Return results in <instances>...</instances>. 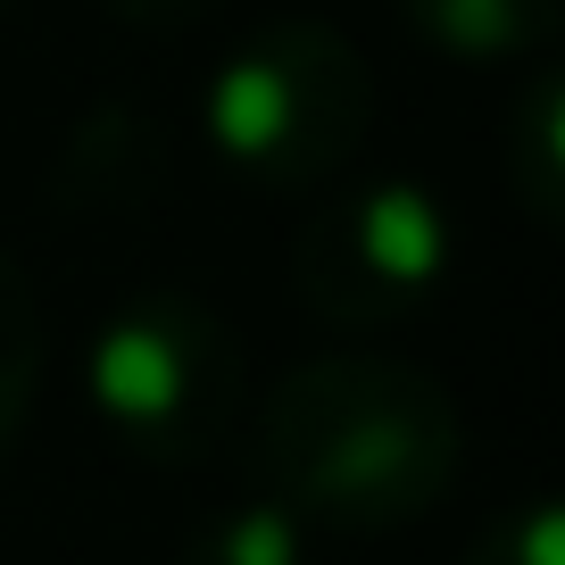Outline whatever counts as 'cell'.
<instances>
[{"label": "cell", "instance_id": "obj_1", "mask_svg": "<svg viewBox=\"0 0 565 565\" xmlns=\"http://www.w3.org/2000/svg\"><path fill=\"white\" fill-rule=\"evenodd\" d=\"M466 458V424L441 374L383 350H333L282 374L258 416V466L282 508L333 532H399L441 508Z\"/></svg>", "mask_w": 565, "mask_h": 565}, {"label": "cell", "instance_id": "obj_2", "mask_svg": "<svg viewBox=\"0 0 565 565\" xmlns=\"http://www.w3.org/2000/svg\"><path fill=\"white\" fill-rule=\"evenodd\" d=\"M84 391L125 449L192 466L242 416V341L192 291H134L92 324Z\"/></svg>", "mask_w": 565, "mask_h": 565}, {"label": "cell", "instance_id": "obj_3", "mask_svg": "<svg viewBox=\"0 0 565 565\" xmlns=\"http://www.w3.org/2000/svg\"><path fill=\"white\" fill-rule=\"evenodd\" d=\"M374 125V75L333 25H266L233 42L209 75V141L216 159L258 183H317L350 167Z\"/></svg>", "mask_w": 565, "mask_h": 565}, {"label": "cell", "instance_id": "obj_4", "mask_svg": "<svg viewBox=\"0 0 565 565\" xmlns=\"http://www.w3.org/2000/svg\"><path fill=\"white\" fill-rule=\"evenodd\" d=\"M449 275V209L407 175H374L308 216L291 249V291L317 324L366 333L407 308H424Z\"/></svg>", "mask_w": 565, "mask_h": 565}, {"label": "cell", "instance_id": "obj_5", "mask_svg": "<svg viewBox=\"0 0 565 565\" xmlns=\"http://www.w3.org/2000/svg\"><path fill=\"white\" fill-rule=\"evenodd\" d=\"M557 9L565 0H407L424 42H441L458 58H515V51H541L557 34Z\"/></svg>", "mask_w": 565, "mask_h": 565}, {"label": "cell", "instance_id": "obj_6", "mask_svg": "<svg viewBox=\"0 0 565 565\" xmlns=\"http://www.w3.org/2000/svg\"><path fill=\"white\" fill-rule=\"evenodd\" d=\"M183 565H308V515L282 508L275 491L209 515L183 548Z\"/></svg>", "mask_w": 565, "mask_h": 565}, {"label": "cell", "instance_id": "obj_7", "mask_svg": "<svg viewBox=\"0 0 565 565\" xmlns=\"http://www.w3.org/2000/svg\"><path fill=\"white\" fill-rule=\"evenodd\" d=\"M34 391H42V308H34V282L18 275V258L0 249V449L25 424Z\"/></svg>", "mask_w": 565, "mask_h": 565}, {"label": "cell", "instance_id": "obj_8", "mask_svg": "<svg viewBox=\"0 0 565 565\" xmlns=\"http://www.w3.org/2000/svg\"><path fill=\"white\" fill-rule=\"evenodd\" d=\"M557 548H565V515L548 508V499H524L515 515H499V524L482 532L466 565H557Z\"/></svg>", "mask_w": 565, "mask_h": 565}, {"label": "cell", "instance_id": "obj_9", "mask_svg": "<svg viewBox=\"0 0 565 565\" xmlns=\"http://www.w3.org/2000/svg\"><path fill=\"white\" fill-rule=\"evenodd\" d=\"M108 9H117L125 25H192L209 0H108Z\"/></svg>", "mask_w": 565, "mask_h": 565}]
</instances>
